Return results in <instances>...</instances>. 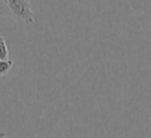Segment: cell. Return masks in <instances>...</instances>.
<instances>
[{"label":"cell","instance_id":"6da1fadb","mask_svg":"<svg viewBox=\"0 0 151 138\" xmlns=\"http://www.w3.org/2000/svg\"><path fill=\"white\" fill-rule=\"evenodd\" d=\"M0 17L9 18L26 25L34 24L31 0H0Z\"/></svg>","mask_w":151,"mask_h":138},{"label":"cell","instance_id":"7a4b0ae2","mask_svg":"<svg viewBox=\"0 0 151 138\" xmlns=\"http://www.w3.org/2000/svg\"><path fill=\"white\" fill-rule=\"evenodd\" d=\"M13 60L11 59H7V60H0V77L7 74L11 68L13 67Z\"/></svg>","mask_w":151,"mask_h":138},{"label":"cell","instance_id":"3957f363","mask_svg":"<svg viewBox=\"0 0 151 138\" xmlns=\"http://www.w3.org/2000/svg\"><path fill=\"white\" fill-rule=\"evenodd\" d=\"M8 59V48L6 45L5 37L0 35V60H7Z\"/></svg>","mask_w":151,"mask_h":138},{"label":"cell","instance_id":"277c9868","mask_svg":"<svg viewBox=\"0 0 151 138\" xmlns=\"http://www.w3.org/2000/svg\"><path fill=\"white\" fill-rule=\"evenodd\" d=\"M0 138H8V137H7V134H6L4 131L0 130Z\"/></svg>","mask_w":151,"mask_h":138}]
</instances>
